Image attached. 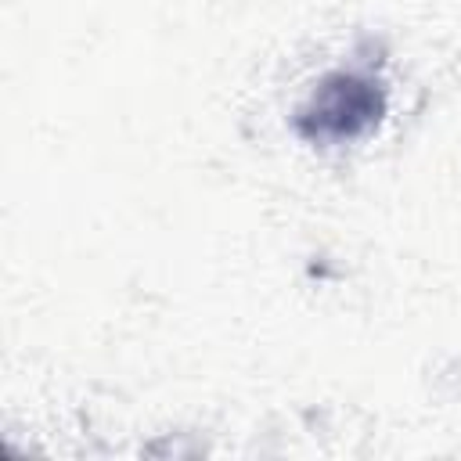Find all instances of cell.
<instances>
[{
    "label": "cell",
    "instance_id": "obj_1",
    "mask_svg": "<svg viewBox=\"0 0 461 461\" xmlns=\"http://www.w3.org/2000/svg\"><path fill=\"white\" fill-rule=\"evenodd\" d=\"M382 90L367 76L339 72L317 86V94L299 108V133L310 140L357 137L382 115Z\"/></svg>",
    "mask_w": 461,
    "mask_h": 461
}]
</instances>
